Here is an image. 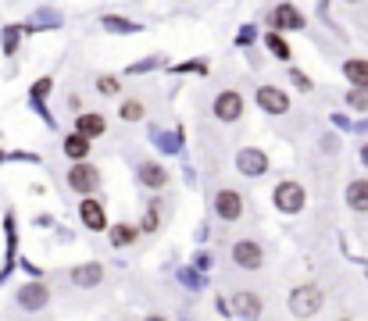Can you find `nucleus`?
Returning <instances> with one entry per match:
<instances>
[{"label": "nucleus", "instance_id": "423d86ee", "mask_svg": "<svg viewBox=\"0 0 368 321\" xmlns=\"http://www.w3.org/2000/svg\"><path fill=\"white\" fill-rule=\"evenodd\" d=\"M68 186H72L75 193H83V197H93L97 186H100V171H97L93 164H86V161H75V164L68 168Z\"/></svg>", "mask_w": 368, "mask_h": 321}, {"label": "nucleus", "instance_id": "9d476101", "mask_svg": "<svg viewBox=\"0 0 368 321\" xmlns=\"http://www.w3.org/2000/svg\"><path fill=\"white\" fill-rule=\"evenodd\" d=\"M215 214H218L222 222H240V218H243V193H236V189H218Z\"/></svg>", "mask_w": 368, "mask_h": 321}, {"label": "nucleus", "instance_id": "c85d7f7f", "mask_svg": "<svg viewBox=\"0 0 368 321\" xmlns=\"http://www.w3.org/2000/svg\"><path fill=\"white\" fill-rule=\"evenodd\" d=\"M157 222H161V214H157V200H154V204H151V211L139 218V228H143V232H154V228H157Z\"/></svg>", "mask_w": 368, "mask_h": 321}, {"label": "nucleus", "instance_id": "dca6fc26", "mask_svg": "<svg viewBox=\"0 0 368 321\" xmlns=\"http://www.w3.org/2000/svg\"><path fill=\"white\" fill-rule=\"evenodd\" d=\"M347 207L358 211V214H368V179L347 182Z\"/></svg>", "mask_w": 368, "mask_h": 321}, {"label": "nucleus", "instance_id": "a878e982", "mask_svg": "<svg viewBox=\"0 0 368 321\" xmlns=\"http://www.w3.org/2000/svg\"><path fill=\"white\" fill-rule=\"evenodd\" d=\"M97 93L100 97H118L122 93V79L118 75H100L97 79Z\"/></svg>", "mask_w": 368, "mask_h": 321}, {"label": "nucleus", "instance_id": "c9c22d12", "mask_svg": "<svg viewBox=\"0 0 368 321\" xmlns=\"http://www.w3.org/2000/svg\"><path fill=\"white\" fill-rule=\"evenodd\" d=\"M361 161H365V168H368V143L361 146Z\"/></svg>", "mask_w": 368, "mask_h": 321}, {"label": "nucleus", "instance_id": "2f4dec72", "mask_svg": "<svg viewBox=\"0 0 368 321\" xmlns=\"http://www.w3.org/2000/svg\"><path fill=\"white\" fill-rule=\"evenodd\" d=\"M161 64V57H154V61H143V64H133V75H139V72H151V68H157Z\"/></svg>", "mask_w": 368, "mask_h": 321}, {"label": "nucleus", "instance_id": "b1692460", "mask_svg": "<svg viewBox=\"0 0 368 321\" xmlns=\"http://www.w3.org/2000/svg\"><path fill=\"white\" fill-rule=\"evenodd\" d=\"M347 107L351 111H368V86H351L347 90Z\"/></svg>", "mask_w": 368, "mask_h": 321}, {"label": "nucleus", "instance_id": "7c9ffc66", "mask_svg": "<svg viewBox=\"0 0 368 321\" xmlns=\"http://www.w3.org/2000/svg\"><path fill=\"white\" fill-rule=\"evenodd\" d=\"M179 278H182V282H186L190 289H200V278H197V271H190V268H182V271H179Z\"/></svg>", "mask_w": 368, "mask_h": 321}, {"label": "nucleus", "instance_id": "4c0bfd02", "mask_svg": "<svg viewBox=\"0 0 368 321\" xmlns=\"http://www.w3.org/2000/svg\"><path fill=\"white\" fill-rule=\"evenodd\" d=\"M340 321H347V318H340Z\"/></svg>", "mask_w": 368, "mask_h": 321}, {"label": "nucleus", "instance_id": "0eeeda50", "mask_svg": "<svg viewBox=\"0 0 368 321\" xmlns=\"http://www.w3.org/2000/svg\"><path fill=\"white\" fill-rule=\"evenodd\" d=\"M236 171H240V175H247V179L264 175V171H269V154H264L261 146H243L236 154Z\"/></svg>", "mask_w": 368, "mask_h": 321}, {"label": "nucleus", "instance_id": "412c9836", "mask_svg": "<svg viewBox=\"0 0 368 321\" xmlns=\"http://www.w3.org/2000/svg\"><path fill=\"white\" fill-rule=\"evenodd\" d=\"M61 26V14H54V11H36L32 18H29V26H26V32H39V29H57Z\"/></svg>", "mask_w": 368, "mask_h": 321}, {"label": "nucleus", "instance_id": "aec40b11", "mask_svg": "<svg viewBox=\"0 0 368 321\" xmlns=\"http://www.w3.org/2000/svg\"><path fill=\"white\" fill-rule=\"evenodd\" d=\"M343 75L351 86H368V57H351L343 61Z\"/></svg>", "mask_w": 368, "mask_h": 321}, {"label": "nucleus", "instance_id": "393cba45", "mask_svg": "<svg viewBox=\"0 0 368 321\" xmlns=\"http://www.w3.org/2000/svg\"><path fill=\"white\" fill-rule=\"evenodd\" d=\"M143 115H147V107H143L139 100H126V104L118 107V118L122 121H139Z\"/></svg>", "mask_w": 368, "mask_h": 321}, {"label": "nucleus", "instance_id": "ddd939ff", "mask_svg": "<svg viewBox=\"0 0 368 321\" xmlns=\"http://www.w3.org/2000/svg\"><path fill=\"white\" fill-rule=\"evenodd\" d=\"M100 282H104V268H100L97 261H86V264H75V268H72V286L93 289V286H100Z\"/></svg>", "mask_w": 368, "mask_h": 321}, {"label": "nucleus", "instance_id": "a211bd4d", "mask_svg": "<svg viewBox=\"0 0 368 321\" xmlns=\"http://www.w3.org/2000/svg\"><path fill=\"white\" fill-rule=\"evenodd\" d=\"M100 29L118 32V36H133V32H139L143 26H139V21H133V18H122V14H104V18H100Z\"/></svg>", "mask_w": 368, "mask_h": 321}, {"label": "nucleus", "instance_id": "2eb2a0df", "mask_svg": "<svg viewBox=\"0 0 368 321\" xmlns=\"http://www.w3.org/2000/svg\"><path fill=\"white\" fill-rule=\"evenodd\" d=\"M136 175H139V182H143V186H151V189L168 186V171L161 168L157 161H143V164L136 168Z\"/></svg>", "mask_w": 368, "mask_h": 321}, {"label": "nucleus", "instance_id": "4be33fe9", "mask_svg": "<svg viewBox=\"0 0 368 321\" xmlns=\"http://www.w3.org/2000/svg\"><path fill=\"white\" fill-rule=\"evenodd\" d=\"M22 32H26V26H4V32H0V47H4L8 57L18 50V43H22Z\"/></svg>", "mask_w": 368, "mask_h": 321}, {"label": "nucleus", "instance_id": "f257e3e1", "mask_svg": "<svg viewBox=\"0 0 368 321\" xmlns=\"http://www.w3.org/2000/svg\"><path fill=\"white\" fill-rule=\"evenodd\" d=\"M322 304H325V296H322V289L318 286H297L293 293H290V314L293 318H300V321H308V318H315L318 311H322Z\"/></svg>", "mask_w": 368, "mask_h": 321}, {"label": "nucleus", "instance_id": "f704fd0d", "mask_svg": "<svg viewBox=\"0 0 368 321\" xmlns=\"http://www.w3.org/2000/svg\"><path fill=\"white\" fill-rule=\"evenodd\" d=\"M143 321H168V318H165V314H147Z\"/></svg>", "mask_w": 368, "mask_h": 321}, {"label": "nucleus", "instance_id": "f03ea898", "mask_svg": "<svg viewBox=\"0 0 368 321\" xmlns=\"http://www.w3.org/2000/svg\"><path fill=\"white\" fill-rule=\"evenodd\" d=\"M243 111H247V100H243L240 90H222L215 100H211V115L222 121V125H233L243 118Z\"/></svg>", "mask_w": 368, "mask_h": 321}, {"label": "nucleus", "instance_id": "6e6552de", "mask_svg": "<svg viewBox=\"0 0 368 321\" xmlns=\"http://www.w3.org/2000/svg\"><path fill=\"white\" fill-rule=\"evenodd\" d=\"M229 311H233L236 318H243V321H258V318L264 314V300H261L258 293H251V289H240V293H233V300H229Z\"/></svg>", "mask_w": 368, "mask_h": 321}, {"label": "nucleus", "instance_id": "20e7f679", "mask_svg": "<svg viewBox=\"0 0 368 321\" xmlns=\"http://www.w3.org/2000/svg\"><path fill=\"white\" fill-rule=\"evenodd\" d=\"M269 26H272V32H300V29H308V18H304V11L293 8L290 0H282V4L272 8Z\"/></svg>", "mask_w": 368, "mask_h": 321}, {"label": "nucleus", "instance_id": "6ab92c4d", "mask_svg": "<svg viewBox=\"0 0 368 321\" xmlns=\"http://www.w3.org/2000/svg\"><path fill=\"white\" fill-rule=\"evenodd\" d=\"M264 50H269L275 61H286V64H290V57H293V47L282 39V32H264Z\"/></svg>", "mask_w": 368, "mask_h": 321}, {"label": "nucleus", "instance_id": "bb28decb", "mask_svg": "<svg viewBox=\"0 0 368 321\" xmlns=\"http://www.w3.org/2000/svg\"><path fill=\"white\" fill-rule=\"evenodd\" d=\"M290 82L297 86V90H300V93H311V90H315V82H311V75H304L300 68H293V64H290Z\"/></svg>", "mask_w": 368, "mask_h": 321}, {"label": "nucleus", "instance_id": "cd10ccee", "mask_svg": "<svg viewBox=\"0 0 368 321\" xmlns=\"http://www.w3.org/2000/svg\"><path fill=\"white\" fill-rule=\"evenodd\" d=\"M50 86H54V79H50V75L36 79V82H32V90H29V100H43V97L50 93Z\"/></svg>", "mask_w": 368, "mask_h": 321}, {"label": "nucleus", "instance_id": "f3484780", "mask_svg": "<svg viewBox=\"0 0 368 321\" xmlns=\"http://www.w3.org/2000/svg\"><path fill=\"white\" fill-rule=\"evenodd\" d=\"M90 146H93V139H86L83 133H72V136H65V143H61L65 157H72V161H86L90 157Z\"/></svg>", "mask_w": 368, "mask_h": 321}, {"label": "nucleus", "instance_id": "e433bc0d", "mask_svg": "<svg viewBox=\"0 0 368 321\" xmlns=\"http://www.w3.org/2000/svg\"><path fill=\"white\" fill-rule=\"evenodd\" d=\"M343 4H361V0H343Z\"/></svg>", "mask_w": 368, "mask_h": 321}, {"label": "nucleus", "instance_id": "c756f323", "mask_svg": "<svg viewBox=\"0 0 368 321\" xmlns=\"http://www.w3.org/2000/svg\"><path fill=\"white\" fill-rule=\"evenodd\" d=\"M157 146L165 150V154H175V150H179V136H172V133H157Z\"/></svg>", "mask_w": 368, "mask_h": 321}, {"label": "nucleus", "instance_id": "7ed1b4c3", "mask_svg": "<svg viewBox=\"0 0 368 321\" xmlns=\"http://www.w3.org/2000/svg\"><path fill=\"white\" fill-rule=\"evenodd\" d=\"M272 200H275V211H282V214H300L304 204H308V193H304L300 182L282 179V182L272 189Z\"/></svg>", "mask_w": 368, "mask_h": 321}, {"label": "nucleus", "instance_id": "4468645a", "mask_svg": "<svg viewBox=\"0 0 368 321\" xmlns=\"http://www.w3.org/2000/svg\"><path fill=\"white\" fill-rule=\"evenodd\" d=\"M104 128H108V121H104V115H97V111H83L75 118V133H83L86 139L104 136Z\"/></svg>", "mask_w": 368, "mask_h": 321}, {"label": "nucleus", "instance_id": "473e14b6", "mask_svg": "<svg viewBox=\"0 0 368 321\" xmlns=\"http://www.w3.org/2000/svg\"><path fill=\"white\" fill-rule=\"evenodd\" d=\"M251 39H254V26H243V32H240V39H236V43H240V47H247Z\"/></svg>", "mask_w": 368, "mask_h": 321}, {"label": "nucleus", "instance_id": "5701e85b", "mask_svg": "<svg viewBox=\"0 0 368 321\" xmlns=\"http://www.w3.org/2000/svg\"><path fill=\"white\" fill-rule=\"evenodd\" d=\"M111 232V246L118 250V246H129V243H136V225H115V228H108Z\"/></svg>", "mask_w": 368, "mask_h": 321}, {"label": "nucleus", "instance_id": "1a4fd4ad", "mask_svg": "<svg viewBox=\"0 0 368 321\" xmlns=\"http://www.w3.org/2000/svg\"><path fill=\"white\" fill-rule=\"evenodd\" d=\"M233 264L243 268V271H261V264H264V250H261V243H254V240H240V243H233Z\"/></svg>", "mask_w": 368, "mask_h": 321}, {"label": "nucleus", "instance_id": "39448f33", "mask_svg": "<svg viewBox=\"0 0 368 321\" xmlns=\"http://www.w3.org/2000/svg\"><path fill=\"white\" fill-rule=\"evenodd\" d=\"M254 100H258V107H261V115H272V118H279V115L290 111V93H286L282 86H272V82H261L258 93H254Z\"/></svg>", "mask_w": 368, "mask_h": 321}, {"label": "nucleus", "instance_id": "f8f14e48", "mask_svg": "<svg viewBox=\"0 0 368 321\" xmlns=\"http://www.w3.org/2000/svg\"><path fill=\"white\" fill-rule=\"evenodd\" d=\"M79 218H83V225H86L90 232H104V228H108V214H104V204H100V200H93V197H86L83 204H79Z\"/></svg>", "mask_w": 368, "mask_h": 321}, {"label": "nucleus", "instance_id": "9b49d317", "mask_svg": "<svg viewBox=\"0 0 368 321\" xmlns=\"http://www.w3.org/2000/svg\"><path fill=\"white\" fill-rule=\"evenodd\" d=\"M47 300H50V289L43 286V282H29V286H22L18 289V307L22 311H43L47 307Z\"/></svg>", "mask_w": 368, "mask_h": 321}, {"label": "nucleus", "instance_id": "72a5a7b5", "mask_svg": "<svg viewBox=\"0 0 368 321\" xmlns=\"http://www.w3.org/2000/svg\"><path fill=\"white\" fill-rule=\"evenodd\" d=\"M197 268H211V257L208 253H197Z\"/></svg>", "mask_w": 368, "mask_h": 321}]
</instances>
